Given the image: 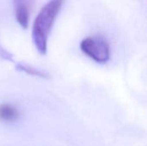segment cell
Masks as SVG:
<instances>
[{"label": "cell", "instance_id": "1", "mask_svg": "<svg viewBox=\"0 0 147 146\" xmlns=\"http://www.w3.org/2000/svg\"><path fill=\"white\" fill-rule=\"evenodd\" d=\"M65 0H49L39 11L32 27V41L40 55L47 52L48 40L53 24Z\"/></svg>", "mask_w": 147, "mask_h": 146}, {"label": "cell", "instance_id": "2", "mask_svg": "<svg viewBox=\"0 0 147 146\" xmlns=\"http://www.w3.org/2000/svg\"><path fill=\"white\" fill-rule=\"evenodd\" d=\"M80 50L98 64H105L110 59V46L107 40L100 35L89 36L80 42Z\"/></svg>", "mask_w": 147, "mask_h": 146}, {"label": "cell", "instance_id": "3", "mask_svg": "<svg viewBox=\"0 0 147 146\" xmlns=\"http://www.w3.org/2000/svg\"><path fill=\"white\" fill-rule=\"evenodd\" d=\"M19 109L9 103H3L0 105V120L3 122H14L20 118Z\"/></svg>", "mask_w": 147, "mask_h": 146}, {"label": "cell", "instance_id": "4", "mask_svg": "<svg viewBox=\"0 0 147 146\" xmlns=\"http://www.w3.org/2000/svg\"><path fill=\"white\" fill-rule=\"evenodd\" d=\"M16 68L17 71H22L29 76H33V77H40V78H48L49 75L40 69H37L32 65H27V64H22V63H18L16 65Z\"/></svg>", "mask_w": 147, "mask_h": 146}, {"label": "cell", "instance_id": "5", "mask_svg": "<svg viewBox=\"0 0 147 146\" xmlns=\"http://www.w3.org/2000/svg\"><path fill=\"white\" fill-rule=\"evenodd\" d=\"M14 8H26L30 9L33 0H13Z\"/></svg>", "mask_w": 147, "mask_h": 146}, {"label": "cell", "instance_id": "6", "mask_svg": "<svg viewBox=\"0 0 147 146\" xmlns=\"http://www.w3.org/2000/svg\"><path fill=\"white\" fill-rule=\"evenodd\" d=\"M0 59L6 61H10V62L13 61V55L5 48H3L1 44H0Z\"/></svg>", "mask_w": 147, "mask_h": 146}]
</instances>
